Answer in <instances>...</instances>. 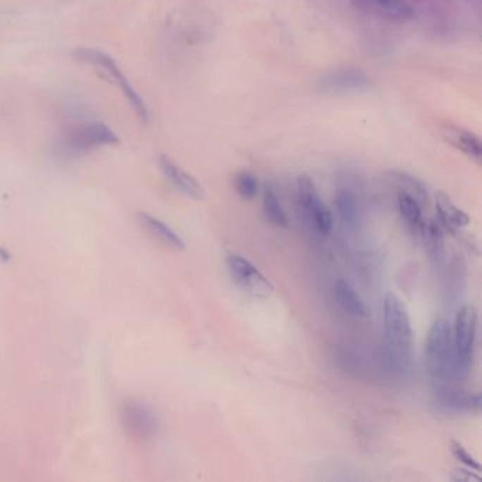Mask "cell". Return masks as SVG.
Listing matches in <instances>:
<instances>
[{
	"instance_id": "cell-1",
	"label": "cell",
	"mask_w": 482,
	"mask_h": 482,
	"mask_svg": "<svg viewBox=\"0 0 482 482\" xmlns=\"http://www.w3.org/2000/svg\"><path fill=\"white\" fill-rule=\"evenodd\" d=\"M383 326L386 362L395 373L406 375L413 359V328L404 303L392 292L383 299Z\"/></svg>"
},
{
	"instance_id": "cell-2",
	"label": "cell",
	"mask_w": 482,
	"mask_h": 482,
	"mask_svg": "<svg viewBox=\"0 0 482 482\" xmlns=\"http://www.w3.org/2000/svg\"><path fill=\"white\" fill-rule=\"evenodd\" d=\"M424 361L428 378L434 386L450 383L454 378V352L451 326L445 319H437L427 334Z\"/></svg>"
},
{
	"instance_id": "cell-3",
	"label": "cell",
	"mask_w": 482,
	"mask_h": 482,
	"mask_svg": "<svg viewBox=\"0 0 482 482\" xmlns=\"http://www.w3.org/2000/svg\"><path fill=\"white\" fill-rule=\"evenodd\" d=\"M73 57L77 61H81L84 64H89L97 67L98 73L102 78L108 80L112 84H116L125 98L129 101L130 106L133 108L135 113L140 118L143 123H147L150 121V113L147 109L146 102L140 97V94L135 89V87L130 84V81L125 77L122 70L118 67L113 57H111L108 53L98 50V49H89V47H80L73 53Z\"/></svg>"
},
{
	"instance_id": "cell-4",
	"label": "cell",
	"mask_w": 482,
	"mask_h": 482,
	"mask_svg": "<svg viewBox=\"0 0 482 482\" xmlns=\"http://www.w3.org/2000/svg\"><path fill=\"white\" fill-rule=\"evenodd\" d=\"M478 333V313L474 306H462L451 328L454 352V378L465 379L472 368Z\"/></svg>"
},
{
	"instance_id": "cell-5",
	"label": "cell",
	"mask_w": 482,
	"mask_h": 482,
	"mask_svg": "<svg viewBox=\"0 0 482 482\" xmlns=\"http://www.w3.org/2000/svg\"><path fill=\"white\" fill-rule=\"evenodd\" d=\"M115 143H118V136L106 125L89 122L67 129L60 139V149L68 156H78Z\"/></svg>"
},
{
	"instance_id": "cell-6",
	"label": "cell",
	"mask_w": 482,
	"mask_h": 482,
	"mask_svg": "<svg viewBox=\"0 0 482 482\" xmlns=\"http://www.w3.org/2000/svg\"><path fill=\"white\" fill-rule=\"evenodd\" d=\"M228 273L233 285L255 299H269L275 293L272 282L247 258L230 254L225 259Z\"/></svg>"
},
{
	"instance_id": "cell-7",
	"label": "cell",
	"mask_w": 482,
	"mask_h": 482,
	"mask_svg": "<svg viewBox=\"0 0 482 482\" xmlns=\"http://www.w3.org/2000/svg\"><path fill=\"white\" fill-rule=\"evenodd\" d=\"M296 190L299 206L311 228L321 235L330 233L334 225L333 214L321 199L313 180L306 174L299 175L296 181Z\"/></svg>"
},
{
	"instance_id": "cell-8",
	"label": "cell",
	"mask_w": 482,
	"mask_h": 482,
	"mask_svg": "<svg viewBox=\"0 0 482 482\" xmlns=\"http://www.w3.org/2000/svg\"><path fill=\"white\" fill-rule=\"evenodd\" d=\"M433 402L444 413L471 414L481 410V393L455 388L450 383L434 386Z\"/></svg>"
},
{
	"instance_id": "cell-9",
	"label": "cell",
	"mask_w": 482,
	"mask_h": 482,
	"mask_svg": "<svg viewBox=\"0 0 482 482\" xmlns=\"http://www.w3.org/2000/svg\"><path fill=\"white\" fill-rule=\"evenodd\" d=\"M352 6L364 15L396 25L409 23L416 18L406 0H351Z\"/></svg>"
},
{
	"instance_id": "cell-10",
	"label": "cell",
	"mask_w": 482,
	"mask_h": 482,
	"mask_svg": "<svg viewBox=\"0 0 482 482\" xmlns=\"http://www.w3.org/2000/svg\"><path fill=\"white\" fill-rule=\"evenodd\" d=\"M368 75L354 67H345L328 73L319 81L320 91L326 94H351L368 88Z\"/></svg>"
},
{
	"instance_id": "cell-11",
	"label": "cell",
	"mask_w": 482,
	"mask_h": 482,
	"mask_svg": "<svg viewBox=\"0 0 482 482\" xmlns=\"http://www.w3.org/2000/svg\"><path fill=\"white\" fill-rule=\"evenodd\" d=\"M334 206L345 229L355 232L362 222V206L359 195L350 181L338 185L334 194Z\"/></svg>"
},
{
	"instance_id": "cell-12",
	"label": "cell",
	"mask_w": 482,
	"mask_h": 482,
	"mask_svg": "<svg viewBox=\"0 0 482 482\" xmlns=\"http://www.w3.org/2000/svg\"><path fill=\"white\" fill-rule=\"evenodd\" d=\"M122 417L126 430L140 440H149L157 431V417L143 403L129 402L123 404Z\"/></svg>"
},
{
	"instance_id": "cell-13",
	"label": "cell",
	"mask_w": 482,
	"mask_h": 482,
	"mask_svg": "<svg viewBox=\"0 0 482 482\" xmlns=\"http://www.w3.org/2000/svg\"><path fill=\"white\" fill-rule=\"evenodd\" d=\"M159 167H160L163 175L168 180V183L175 190H178L181 194H184L192 199H204L205 190L198 183V180L195 177H192L190 173H187L184 168H181L168 156H166V154L159 156Z\"/></svg>"
},
{
	"instance_id": "cell-14",
	"label": "cell",
	"mask_w": 482,
	"mask_h": 482,
	"mask_svg": "<svg viewBox=\"0 0 482 482\" xmlns=\"http://www.w3.org/2000/svg\"><path fill=\"white\" fill-rule=\"evenodd\" d=\"M137 219L144 232H147L153 239H156L159 244L177 252L185 249V242L183 237L161 219L146 212H140L137 215Z\"/></svg>"
},
{
	"instance_id": "cell-15",
	"label": "cell",
	"mask_w": 482,
	"mask_h": 482,
	"mask_svg": "<svg viewBox=\"0 0 482 482\" xmlns=\"http://www.w3.org/2000/svg\"><path fill=\"white\" fill-rule=\"evenodd\" d=\"M334 297L340 307L351 317L358 320H366L371 317V310L364 302V299L359 296V293L354 289V286L345 280L338 279L334 282L333 286Z\"/></svg>"
},
{
	"instance_id": "cell-16",
	"label": "cell",
	"mask_w": 482,
	"mask_h": 482,
	"mask_svg": "<svg viewBox=\"0 0 482 482\" xmlns=\"http://www.w3.org/2000/svg\"><path fill=\"white\" fill-rule=\"evenodd\" d=\"M435 211L437 222L444 230L455 233L469 222V216L459 209L445 192L441 191L435 194Z\"/></svg>"
},
{
	"instance_id": "cell-17",
	"label": "cell",
	"mask_w": 482,
	"mask_h": 482,
	"mask_svg": "<svg viewBox=\"0 0 482 482\" xmlns=\"http://www.w3.org/2000/svg\"><path fill=\"white\" fill-rule=\"evenodd\" d=\"M386 180L388 183L396 190V192H404L416 198L420 205H426L428 201V191L426 184L417 178L416 175L407 173V171H400V170H392L386 173Z\"/></svg>"
},
{
	"instance_id": "cell-18",
	"label": "cell",
	"mask_w": 482,
	"mask_h": 482,
	"mask_svg": "<svg viewBox=\"0 0 482 482\" xmlns=\"http://www.w3.org/2000/svg\"><path fill=\"white\" fill-rule=\"evenodd\" d=\"M444 137H445V140L451 146H454L455 149L462 152L471 160H474L476 163H481L482 146H481L479 139L474 133H471L468 130H464L461 128L447 126L444 129Z\"/></svg>"
},
{
	"instance_id": "cell-19",
	"label": "cell",
	"mask_w": 482,
	"mask_h": 482,
	"mask_svg": "<svg viewBox=\"0 0 482 482\" xmlns=\"http://www.w3.org/2000/svg\"><path fill=\"white\" fill-rule=\"evenodd\" d=\"M419 237L423 240L428 258L434 264H441L445 252L444 229L441 228V225L433 219L424 221Z\"/></svg>"
},
{
	"instance_id": "cell-20",
	"label": "cell",
	"mask_w": 482,
	"mask_h": 482,
	"mask_svg": "<svg viewBox=\"0 0 482 482\" xmlns=\"http://www.w3.org/2000/svg\"><path fill=\"white\" fill-rule=\"evenodd\" d=\"M396 204H397V211L402 219L404 221L406 226L414 236L419 237L423 223H424L420 202L409 194L396 192Z\"/></svg>"
},
{
	"instance_id": "cell-21",
	"label": "cell",
	"mask_w": 482,
	"mask_h": 482,
	"mask_svg": "<svg viewBox=\"0 0 482 482\" xmlns=\"http://www.w3.org/2000/svg\"><path fill=\"white\" fill-rule=\"evenodd\" d=\"M264 212H265L266 219L275 226H279V228L289 226L288 214L272 184H266L264 190Z\"/></svg>"
},
{
	"instance_id": "cell-22",
	"label": "cell",
	"mask_w": 482,
	"mask_h": 482,
	"mask_svg": "<svg viewBox=\"0 0 482 482\" xmlns=\"http://www.w3.org/2000/svg\"><path fill=\"white\" fill-rule=\"evenodd\" d=\"M233 187L240 197H242L244 199H248V201H252L254 198H257V195L259 192L258 177L248 170L239 171L235 175Z\"/></svg>"
},
{
	"instance_id": "cell-23",
	"label": "cell",
	"mask_w": 482,
	"mask_h": 482,
	"mask_svg": "<svg viewBox=\"0 0 482 482\" xmlns=\"http://www.w3.org/2000/svg\"><path fill=\"white\" fill-rule=\"evenodd\" d=\"M450 448H451V452H452V455L455 457V459H458L465 468H468V469H472V471H475V472H478L479 469H481V466H479V464H478V461L466 451V448H464L458 441H451V444H450Z\"/></svg>"
},
{
	"instance_id": "cell-24",
	"label": "cell",
	"mask_w": 482,
	"mask_h": 482,
	"mask_svg": "<svg viewBox=\"0 0 482 482\" xmlns=\"http://www.w3.org/2000/svg\"><path fill=\"white\" fill-rule=\"evenodd\" d=\"M475 471L472 469H468V468H457L452 471V479L454 481H464V482H468V481H479V476L476 474H474Z\"/></svg>"
}]
</instances>
